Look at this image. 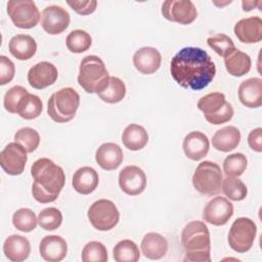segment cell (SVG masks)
Masks as SVG:
<instances>
[{
  "mask_svg": "<svg viewBox=\"0 0 262 262\" xmlns=\"http://www.w3.org/2000/svg\"><path fill=\"white\" fill-rule=\"evenodd\" d=\"M170 73L179 86L190 90H202L213 81L216 67L206 50L187 46L172 57Z\"/></svg>",
  "mask_w": 262,
  "mask_h": 262,
  "instance_id": "1",
  "label": "cell"
},
{
  "mask_svg": "<svg viewBox=\"0 0 262 262\" xmlns=\"http://www.w3.org/2000/svg\"><path fill=\"white\" fill-rule=\"evenodd\" d=\"M34 179L32 194L41 204L54 202L64 186L66 176L62 168L48 158L35 161L31 167Z\"/></svg>",
  "mask_w": 262,
  "mask_h": 262,
  "instance_id": "2",
  "label": "cell"
},
{
  "mask_svg": "<svg viewBox=\"0 0 262 262\" xmlns=\"http://www.w3.org/2000/svg\"><path fill=\"white\" fill-rule=\"evenodd\" d=\"M181 244L185 250L184 261H211L210 232L203 221H190L184 226L181 232Z\"/></svg>",
  "mask_w": 262,
  "mask_h": 262,
  "instance_id": "3",
  "label": "cell"
},
{
  "mask_svg": "<svg viewBox=\"0 0 262 262\" xmlns=\"http://www.w3.org/2000/svg\"><path fill=\"white\" fill-rule=\"evenodd\" d=\"M110 75L103 60L96 55L85 56L79 67L78 83L87 93H99L108 84Z\"/></svg>",
  "mask_w": 262,
  "mask_h": 262,
  "instance_id": "4",
  "label": "cell"
},
{
  "mask_svg": "<svg viewBox=\"0 0 262 262\" xmlns=\"http://www.w3.org/2000/svg\"><path fill=\"white\" fill-rule=\"evenodd\" d=\"M80 105L79 93L71 87L54 92L47 103V114L56 123H67L74 119Z\"/></svg>",
  "mask_w": 262,
  "mask_h": 262,
  "instance_id": "5",
  "label": "cell"
},
{
  "mask_svg": "<svg viewBox=\"0 0 262 262\" xmlns=\"http://www.w3.org/2000/svg\"><path fill=\"white\" fill-rule=\"evenodd\" d=\"M198 108L204 113L205 119L214 125L224 124L233 117V107L221 92H212L201 97Z\"/></svg>",
  "mask_w": 262,
  "mask_h": 262,
  "instance_id": "6",
  "label": "cell"
},
{
  "mask_svg": "<svg viewBox=\"0 0 262 262\" xmlns=\"http://www.w3.org/2000/svg\"><path fill=\"white\" fill-rule=\"evenodd\" d=\"M223 176L221 168L214 162L200 163L192 176L193 187L202 194L214 195L221 191Z\"/></svg>",
  "mask_w": 262,
  "mask_h": 262,
  "instance_id": "7",
  "label": "cell"
},
{
  "mask_svg": "<svg viewBox=\"0 0 262 262\" xmlns=\"http://www.w3.org/2000/svg\"><path fill=\"white\" fill-rule=\"evenodd\" d=\"M257 234L256 223L247 217L235 219L228 232V244L237 253L248 252L255 241Z\"/></svg>",
  "mask_w": 262,
  "mask_h": 262,
  "instance_id": "8",
  "label": "cell"
},
{
  "mask_svg": "<svg viewBox=\"0 0 262 262\" xmlns=\"http://www.w3.org/2000/svg\"><path fill=\"white\" fill-rule=\"evenodd\" d=\"M87 217L95 229L107 231L118 224L120 213L117 206L112 201L101 199L94 202L89 207Z\"/></svg>",
  "mask_w": 262,
  "mask_h": 262,
  "instance_id": "9",
  "label": "cell"
},
{
  "mask_svg": "<svg viewBox=\"0 0 262 262\" xmlns=\"http://www.w3.org/2000/svg\"><path fill=\"white\" fill-rule=\"evenodd\" d=\"M7 13L13 25L20 29H32L40 20L41 14L33 0H10Z\"/></svg>",
  "mask_w": 262,
  "mask_h": 262,
  "instance_id": "10",
  "label": "cell"
},
{
  "mask_svg": "<svg viewBox=\"0 0 262 262\" xmlns=\"http://www.w3.org/2000/svg\"><path fill=\"white\" fill-rule=\"evenodd\" d=\"M162 14L170 21L188 25L195 20L198 11L189 0H167L162 4Z\"/></svg>",
  "mask_w": 262,
  "mask_h": 262,
  "instance_id": "11",
  "label": "cell"
},
{
  "mask_svg": "<svg viewBox=\"0 0 262 262\" xmlns=\"http://www.w3.org/2000/svg\"><path fill=\"white\" fill-rule=\"evenodd\" d=\"M27 150L17 142L8 143L0 152V165L9 175H20L26 167Z\"/></svg>",
  "mask_w": 262,
  "mask_h": 262,
  "instance_id": "12",
  "label": "cell"
},
{
  "mask_svg": "<svg viewBox=\"0 0 262 262\" xmlns=\"http://www.w3.org/2000/svg\"><path fill=\"white\" fill-rule=\"evenodd\" d=\"M233 215L232 204L223 196H215L207 203L203 211V219L215 226L226 224Z\"/></svg>",
  "mask_w": 262,
  "mask_h": 262,
  "instance_id": "13",
  "label": "cell"
},
{
  "mask_svg": "<svg viewBox=\"0 0 262 262\" xmlns=\"http://www.w3.org/2000/svg\"><path fill=\"white\" fill-rule=\"evenodd\" d=\"M70 20V13L59 5L47 6L41 14V26L49 35H58L66 31Z\"/></svg>",
  "mask_w": 262,
  "mask_h": 262,
  "instance_id": "14",
  "label": "cell"
},
{
  "mask_svg": "<svg viewBox=\"0 0 262 262\" xmlns=\"http://www.w3.org/2000/svg\"><path fill=\"white\" fill-rule=\"evenodd\" d=\"M119 185L126 194L138 195L146 187L145 173L137 166H126L119 173Z\"/></svg>",
  "mask_w": 262,
  "mask_h": 262,
  "instance_id": "15",
  "label": "cell"
},
{
  "mask_svg": "<svg viewBox=\"0 0 262 262\" xmlns=\"http://www.w3.org/2000/svg\"><path fill=\"white\" fill-rule=\"evenodd\" d=\"M57 77V69L49 61L38 62L28 72V82L35 89H44L54 84Z\"/></svg>",
  "mask_w": 262,
  "mask_h": 262,
  "instance_id": "16",
  "label": "cell"
},
{
  "mask_svg": "<svg viewBox=\"0 0 262 262\" xmlns=\"http://www.w3.org/2000/svg\"><path fill=\"white\" fill-rule=\"evenodd\" d=\"M233 31L242 43H258L262 40V19L259 16L243 18L234 25Z\"/></svg>",
  "mask_w": 262,
  "mask_h": 262,
  "instance_id": "17",
  "label": "cell"
},
{
  "mask_svg": "<svg viewBox=\"0 0 262 262\" xmlns=\"http://www.w3.org/2000/svg\"><path fill=\"white\" fill-rule=\"evenodd\" d=\"M161 61L162 56L159 50L149 46L139 48L133 55V64L135 69L143 75L156 73L160 69Z\"/></svg>",
  "mask_w": 262,
  "mask_h": 262,
  "instance_id": "18",
  "label": "cell"
},
{
  "mask_svg": "<svg viewBox=\"0 0 262 262\" xmlns=\"http://www.w3.org/2000/svg\"><path fill=\"white\" fill-rule=\"evenodd\" d=\"M39 252L45 261L59 262L67 256L68 245L59 235H46L40 242Z\"/></svg>",
  "mask_w": 262,
  "mask_h": 262,
  "instance_id": "19",
  "label": "cell"
},
{
  "mask_svg": "<svg viewBox=\"0 0 262 262\" xmlns=\"http://www.w3.org/2000/svg\"><path fill=\"white\" fill-rule=\"evenodd\" d=\"M239 101L247 107L257 108L262 105V80L250 78L243 81L237 90Z\"/></svg>",
  "mask_w": 262,
  "mask_h": 262,
  "instance_id": "20",
  "label": "cell"
},
{
  "mask_svg": "<svg viewBox=\"0 0 262 262\" xmlns=\"http://www.w3.org/2000/svg\"><path fill=\"white\" fill-rule=\"evenodd\" d=\"M185 156L192 161H200L205 158L210 148V142L203 132L192 131L188 133L182 143Z\"/></svg>",
  "mask_w": 262,
  "mask_h": 262,
  "instance_id": "21",
  "label": "cell"
},
{
  "mask_svg": "<svg viewBox=\"0 0 262 262\" xmlns=\"http://www.w3.org/2000/svg\"><path fill=\"white\" fill-rule=\"evenodd\" d=\"M124 159L123 150L120 145L113 142L102 143L95 152L96 163L106 171L116 170L120 167Z\"/></svg>",
  "mask_w": 262,
  "mask_h": 262,
  "instance_id": "22",
  "label": "cell"
},
{
  "mask_svg": "<svg viewBox=\"0 0 262 262\" xmlns=\"http://www.w3.org/2000/svg\"><path fill=\"white\" fill-rule=\"evenodd\" d=\"M3 253L5 257L12 262L25 261L31 253L30 242L23 235L12 234L4 242Z\"/></svg>",
  "mask_w": 262,
  "mask_h": 262,
  "instance_id": "23",
  "label": "cell"
},
{
  "mask_svg": "<svg viewBox=\"0 0 262 262\" xmlns=\"http://www.w3.org/2000/svg\"><path fill=\"white\" fill-rule=\"evenodd\" d=\"M141 253L144 257L150 260H159L163 258L168 251V242L160 233H146L140 244Z\"/></svg>",
  "mask_w": 262,
  "mask_h": 262,
  "instance_id": "24",
  "label": "cell"
},
{
  "mask_svg": "<svg viewBox=\"0 0 262 262\" xmlns=\"http://www.w3.org/2000/svg\"><path fill=\"white\" fill-rule=\"evenodd\" d=\"M99 182L97 172L92 167H81L73 175L72 185L74 189L81 194H90L93 192Z\"/></svg>",
  "mask_w": 262,
  "mask_h": 262,
  "instance_id": "25",
  "label": "cell"
},
{
  "mask_svg": "<svg viewBox=\"0 0 262 262\" xmlns=\"http://www.w3.org/2000/svg\"><path fill=\"white\" fill-rule=\"evenodd\" d=\"M8 49L11 55L15 58L19 60H28L35 55L37 51V43L30 35L17 34L10 39Z\"/></svg>",
  "mask_w": 262,
  "mask_h": 262,
  "instance_id": "26",
  "label": "cell"
},
{
  "mask_svg": "<svg viewBox=\"0 0 262 262\" xmlns=\"http://www.w3.org/2000/svg\"><path fill=\"white\" fill-rule=\"evenodd\" d=\"M241 141V132L234 126H226L215 132L212 137V145L215 149L227 152L233 150Z\"/></svg>",
  "mask_w": 262,
  "mask_h": 262,
  "instance_id": "27",
  "label": "cell"
},
{
  "mask_svg": "<svg viewBox=\"0 0 262 262\" xmlns=\"http://www.w3.org/2000/svg\"><path fill=\"white\" fill-rule=\"evenodd\" d=\"M226 71L233 77H242L251 70V57L238 49H234L231 53L224 57Z\"/></svg>",
  "mask_w": 262,
  "mask_h": 262,
  "instance_id": "28",
  "label": "cell"
},
{
  "mask_svg": "<svg viewBox=\"0 0 262 262\" xmlns=\"http://www.w3.org/2000/svg\"><path fill=\"white\" fill-rule=\"evenodd\" d=\"M148 141L147 131L140 125L130 124L122 133V142L130 150L142 149Z\"/></svg>",
  "mask_w": 262,
  "mask_h": 262,
  "instance_id": "29",
  "label": "cell"
},
{
  "mask_svg": "<svg viewBox=\"0 0 262 262\" xmlns=\"http://www.w3.org/2000/svg\"><path fill=\"white\" fill-rule=\"evenodd\" d=\"M98 97L107 103L120 102L126 95L125 83L118 77H111L107 86L99 93Z\"/></svg>",
  "mask_w": 262,
  "mask_h": 262,
  "instance_id": "30",
  "label": "cell"
},
{
  "mask_svg": "<svg viewBox=\"0 0 262 262\" xmlns=\"http://www.w3.org/2000/svg\"><path fill=\"white\" fill-rule=\"evenodd\" d=\"M113 257L117 262H136L140 257L139 249L133 241L123 239L113 249Z\"/></svg>",
  "mask_w": 262,
  "mask_h": 262,
  "instance_id": "31",
  "label": "cell"
},
{
  "mask_svg": "<svg viewBox=\"0 0 262 262\" xmlns=\"http://www.w3.org/2000/svg\"><path fill=\"white\" fill-rule=\"evenodd\" d=\"M221 189L229 200L234 202L243 201L248 193L245 183L238 177L234 176H226V178L222 180Z\"/></svg>",
  "mask_w": 262,
  "mask_h": 262,
  "instance_id": "32",
  "label": "cell"
},
{
  "mask_svg": "<svg viewBox=\"0 0 262 262\" xmlns=\"http://www.w3.org/2000/svg\"><path fill=\"white\" fill-rule=\"evenodd\" d=\"M43 110V103L38 95L29 93L17 108V115L25 120H34L38 118Z\"/></svg>",
  "mask_w": 262,
  "mask_h": 262,
  "instance_id": "33",
  "label": "cell"
},
{
  "mask_svg": "<svg viewBox=\"0 0 262 262\" xmlns=\"http://www.w3.org/2000/svg\"><path fill=\"white\" fill-rule=\"evenodd\" d=\"M91 44L92 38L90 34L84 30H74L66 39L67 48L73 53H82L87 51Z\"/></svg>",
  "mask_w": 262,
  "mask_h": 262,
  "instance_id": "34",
  "label": "cell"
},
{
  "mask_svg": "<svg viewBox=\"0 0 262 262\" xmlns=\"http://www.w3.org/2000/svg\"><path fill=\"white\" fill-rule=\"evenodd\" d=\"M38 218L31 209L20 208L13 213L12 224L16 229L23 232L33 231L36 228Z\"/></svg>",
  "mask_w": 262,
  "mask_h": 262,
  "instance_id": "35",
  "label": "cell"
},
{
  "mask_svg": "<svg viewBox=\"0 0 262 262\" xmlns=\"http://www.w3.org/2000/svg\"><path fill=\"white\" fill-rule=\"evenodd\" d=\"M248 160L244 154L235 152L229 155L223 161V171L226 176H241L247 169Z\"/></svg>",
  "mask_w": 262,
  "mask_h": 262,
  "instance_id": "36",
  "label": "cell"
},
{
  "mask_svg": "<svg viewBox=\"0 0 262 262\" xmlns=\"http://www.w3.org/2000/svg\"><path fill=\"white\" fill-rule=\"evenodd\" d=\"M62 223L61 212L54 207L43 209L38 215V224L47 231L57 229Z\"/></svg>",
  "mask_w": 262,
  "mask_h": 262,
  "instance_id": "37",
  "label": "cell"
},
{
  "mask_svg": "<svg viewBox=\"0 0 262 262\" xmlns=\"http://www.w3.org/2000/svg\"><path fill=\"white\" fill-rule=\"evenodd\" d=\"M14 141L24 146L27 152H33L40 144V135L35 129L24 127L14 134Z\"/></svg>",
  "mask_w": 262,
  "mask_h": 262,
  "instance_id": "38",
  "label": "cell"
},
{
  "mask_svg": "<svg viewBox=\"0 0 262 262\" xmlns=\"http://www.w3.org/2000/svg\"><path fill=\"white\" fill-rule=\"evenodd\" d=\"M81 258L84 262H105L108 257L105 246L100 242L92 241L84 246Z\"/></svg>",
  "mask_w": 262,
  "mask_h": 262,
  "instance_id": "39",
  "label": "cell"
},
{
  "mask_svg": "<svg viewBox=\"0 0 262 262\" xmlns=\"http://www.w3.org/2000/svg\"><path fill=\"white\" fill-rule=\"evenodd\" d=\"M208 45L223 58L231 53L235 48V45L231 38L225 34L218 33L207 39Z\"/></svg>",
  "mask_w": 262,
  "mask_h": 262,
  "instance_id": "40",
  "label": "cell"
},
{
  "mask_svg": "<svg viewBox=\"0 0 262 262\" xmlns=\"http://www.w3.org/2000/svg\"><path fill=\"white\" fill-rule=\"evenodd\" d=\"M28 94V90L19 85L13 86L8 89L3 98V105L5 110L11 114H16L18 106Z\"/></svg>",
  "mask_w": 262,
  "mask_h": 262,
  "instance_id": "41",
  "label": "cell"
},
{
  "mask_svg": "<svg viewBox=\"0 0 262 262\" xmlns=\"http://www.w3.org/2000/svg\"><path fill=\"white\" fill-rule=\"evenodd\" d=\"M15 74L14 63L5 55L0 56V85H5L13 79Z\"/></svg>",
  "mask_w": 262,
  "mask_h": 262,
  "instance_id": "42",
  "label": "cell"
},
{
  "mask_svg": "<svg viewBox=\"0 0 262 262\" xmlns=\"http://www.w3.org/2000/svg\"><path fill=\"white\" fill-rule=\"evenodd\" d=\"M68 5L81 15H88L95 11L97 1L95 0H83V1H68Z\"/></svg>",
  "mask_w": 262,
  "mask_h": 262,
  "instance_id": "43",
  "label": "cell"
},
{
  "mask_svg": "<svg viewBox=\"0 0 262 262\" xmlns=\"http://www.w3.org/2000/svg\"><path fill=\"white\" fill-rule=\"evenodd\" d=\"M248 144L254 151H262V129L260 127L252 130L249 133Z\"/></svg>",
  "mask_w": 262,
  "mask_h": 262,
  "instance_id": "44",
  "label": "cell"
},
{
  "mask_svg": "<svg viewBox=\"0 0 262 262\" xmlns=\"http://www.w3.org/2000/svg\"><path fill=\"white\" fill-rule=\"evenodd\" d=\"M242 4H243V9H244L245 11H250V10H252V9L254 8V6H255V3H254L253 1H243Z\"/></svg>",
  "mask_w": 262,
  "mask_h": 262,
  "instance_id": "45",
  "label": "cell"
}]
</instances>
